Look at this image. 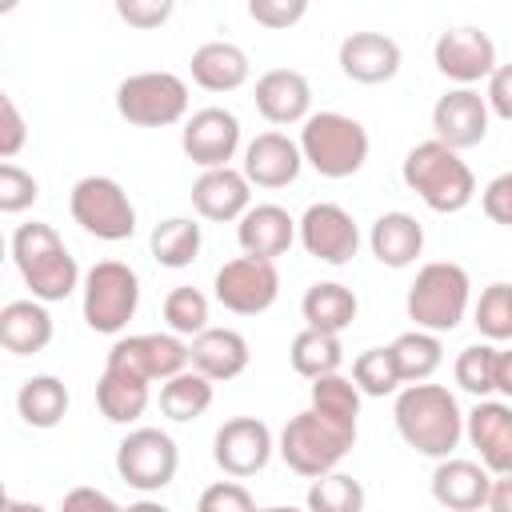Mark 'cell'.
I'll return each mask as SVG.
<instances>
[{
	"instance_id": "6da1fadb",
	"label": "cell",
	"mask_w": 512,
	"mask_h": 512,
	"mask_svg": "<svg viewBox=\"0 0 512 512\" xmlns=\"http://www.w3.org/2000/svg\"><path fill=\"white\" fill-rule=\"evenodd\" d=\"M392 420L400 440L432 460H448L464 436L460 400L444 384H404L392 404Z\"/></svg>"
},
{
	"instance_id": "7a4b0ae2",
	"label": "cell",
	"mask_w": 512,
	"mask_h": 512,
	"mask_svg": "<svg viewBox=\"0 0 512 512\" xmlns=\"http://www.w3.org/2000/svg\"><path fill=\"white\" fill-rule=\"evenodd\" d=\"M12 260H16L20 280L32 288V300H40V304H60L84 284L76 256L68 252L60 232L44 220L20 224L12 232Z\"/></svg>"
},
{
	"instance_id": "3957f363",
	"label": "cell",
	"mask_w": 512,
	"mask_h": 512,
	"mask_svg": "<svg viewBox=\"0 0 512 512\" xmlns=\"http://www.w3.org/2000/svg\"><path fill=\"white\" fill-rule=\"evenodd\" d=\"M400 176H404V188L416 192L440 216L464 212L476 200V176H472V168L460 160V152H452L436 136L424 140V144H416V148H408V156L400 164Z\"/></svg>"
},
{
	"instance_id": "277c9868",
	"label": "cell",
	"mask_w": 512,
	"mask_h": 512,
	"mask_svg": "<svg viewBox=\"0 0 512 512\" xmlns=\"http://www.w3.org/2000/svg\"><path fill=\"white\" fill-rule=\"evenodd\" d=\"M468 300H472V280H468L464 264H456V260H432L408 284L404 308H408V320L420 332L444 336V332L460 328V320L468 312Z\"/></svg>"
},
{
	"instance_id": "5b68a950",
	"label": "cell",
	"mask_w": 512,
	"mask_h": 512,
	"mask_svg": "<svg viewBox=\"0 0 512 512\" xmlns=\"http://www.w3.org/2000/svg\"><path fill=\"white\" fill-rule=\"evenodd\" d=\"M300 152H304V164H312L324 180H348L364 168L368 160V128L356 120V116H344V112H312L304 124H300Z\"/></svg>"
},
{
	"instance_id": "8992f818",
	"label": "cell",
	"mask_w": 512,
	"mask_h": 512,
	"mask_svg": "<svg viewBox=\"0 0 512 512\" xmlns=\"http://www.w3.org/2000/svg\"><path fill=\"white\" fill-rule=\"evenodd\" d=\"M352 444H356V432H352V428H340L336 420L320 416L316 408H304V412H296V416L280 428L276 452H280V460H284L296 476L320 480V476L336 472V464L352 452Z\"/></svg>"
},
{
	"instance_id": "52a82bcc",
	"label": "cell",
	"mask_w": 512,
	"mask_h": 512,
	"mask_svg": "<svg viewBox=\"0 0 512 512\" xmlns=\"http://www.w3.org/2000/svg\"><path fill=\"white\" fill-rule=\"evenodd\" d=\"M84 324L100 336H120L140 308V276L124 260H96L80 284Z\"/></svg>"
},
{
	"instance_id": "ba28073f",
	"label": "cell",
	"mask_w": 512,
	"mask_h": 512,
	"mask_svg": "<svg viewBox=\"0 0 512 512\" xmlns=\"http://www.w3.org/2000/svg\"><path fill=\"white\" fill-rule=\"evenodd\" d=\"M116 112L136 128H172L188 120V84L176 72H132L116 84Z\"/></svg>"
},
{
	"instance_id": "9c48e42d",
	"label": "cell",
	"mask_w": 512,
	"mask_h": 512,
	"mask_svg": "<svg viewBox=\"0 0 512 512\" xmlns=\"http://www.w3.org/2000/svg\"><path fill=\"white\" fill-rule=\"evenodd\" d=\"M68 212L88 236L108 244H120L136 232V208L124 184L112 176H80L68 192Z\"/></svg>"
},
{
	"instance_id": "30bf717a",
	"label": "cell",
	"mask_w": 512,
	"mask_h": 512,
	"mask_svg": "<svg viewBox=\"0 0 512 512\" xmlns=\"http://www.w3.org/2000/svg\"><path fill=\"white\" fill-rule=\"evenodd\" d=\"M176 468H180V448L160 428H132L116 444V472L136 492H160V488H168L176 480Z\"/></svg>"
},
{
	"instance_id": "8fae6325",
	"label": "cell",
	"mask_w": 512,
	"mask_h": 512,
	"mask_svg": "<svg viewBox=\"0 0 512 512\" xmlns=\"http://www.w3.org/2000/svg\"><path fill=\"white\" fill-rule=\"evenodd\" d=\"M212 296L220 308L236 316H260L280 296V272L272 260H256V256L224 260L220 272L212 276Z\"/></svg>"
},
{
	"instance_id": "7c38bea8",
	"label": "cell",
	"mask_w": 512,
	"mask_h": 512,
	"mask_svg": "<svg viewBox=\"0 0 512 512\" xmlns=\"http://www.w3.org/2000/svg\"><path fill=\"white\" fill-rule=\"evenodd\" d=\"M112 368H124L140 380H172L180 376L184 368H192V352H188V340L176 336V332H136V336H120L112 348H108V360Z\"/></svg>"
},
{
	"instance_id": "4fadbf2b",
	"label": "cell",
	"mask_w": 512,
	"mask_h": 512,
	"mask_svg": "<svg viewBox=\"0 0 512 512\" xmlns=\"http://www.w3.org/2000/svg\"><path fill=\"white\" fill-rule=\"evenodd\" d=\"M296 236L312 260L332 264V268L352 264V256L360 252V228H356L352 212L332 200L308 204V212L296 220Z\"/></svg>"
},
{
	"instance_id": "5bb4252c",
	"label": "cell",
	"mask_w": 512,
	"mask_h": 512,
	"mask_svg": "<svg viewBox=\"0 0 512 512\" xmlns=\"http://www.w3.org/2000/svg\"><path fill=\"white\" fill-rule=\"evenodd\" d=\"M272 452H276L272 428L264 420H256V416H232L212 436V460L232 480H244V476L264 472L268 460H272Z\"/></svg>"
},
{
	"instance_id": "9a60e30c",
	"label": "cell",
	"mask_w": 512,
	"mask_h": 512,
	"mask_svg": "<svg viewBox=\"0 0 512 512\" xmlns=\"http://www.w3.org/2000/svg\"><path fill=\"white\" fill-rule=\"evenodd\" d=\"M432 60H436V72L448 76L456 88H472L496 72V44L488 32L460 24V28H448L436 36Z\"/></svg>"
},
{
	"instance_id": "2e32d148",
	"label": "cell",
	"mask_w": 512,
	"mask_h": 512,
	"mask_svg": "<svg viewBox=\"0 0 512 512\" xmlns=\"http://www.w3.org/2000/svg\"><path fill=\"white\" fill-rule=\"evenodd\" d=\"M180 148H184V156H188L192 164H200L204 172L228 168V160H232L236 148H240V120H236V112L216 108V104L192 112V116L184 120V128H180Z\"/></svg>"
},
{
	"instance_id": "e0dca14e",
	"label": "cell",
	"mask_w": 512,
	"mask_h": 512,
	"mask_svg": "<svg viewBox=\"0 0 512 512\" xmlns=\"http://www.w3.org/2000/svg\"><path fill=\"white\" fill-rule=\"evenodd\" d=\"M488 116V100L476 88H448L432 104V132L452 152H464L488 136Z\"/></svg>"
},
{
	"instance_id": "ac0fdd59",
	"label": "cell",
	"mask_w": 512,
	"mask_h": 512,
	"mask_svg": "<svg viewBox=\"0 0 512 512\" xmlns=\"http://www.w3.org/2000/svg\"><path fill=\"white\" fill-rule=\"evenodd\" d=\"M464 436L480 452V464L492 476L512 472V404L508 400H476V408L464 412Z\"/></svg>"
},
{
	"instance_id": "d6986e66",
	"label": "cell",
	"mask_w": 512,
	"mask_h": 512,
	"mask_svg": "<svg viewBox=\"0 0 512 512\" xmlns=\"http://www.w3.org/2000/svg\"><path fill=\"white\" fill-rule=\"evenodd\" d=\"M300 168H304V152L284 132H260L244 144L240 172L256 188H288L300 176Z\"/></svg>"
},
{
	"instance_id": "ffe728a7",
	"label": "cell",
	"mask_w": 512,
	"mask_h": 512,
	"mask_svg": "<svg viewBox=\"0 0 512 512\" xmlns=\"http://www.w3.org/2000/svg\"><path fill=\"white\" fill-rule=\"evenodd\" d=\"M256 112L268 120V124H304L312 116V84L304 72L296 68H268L260 80H256Z\"/></svg>"
},
{
	"instance_id": "44dd1931",
	"label": "cell",
	"mask_w": 512,
	"mask_h": 512,
	"mask_svg": "<svg viewBox=\"0 0 512 512\" xmlns=\"http://www.w3.org/2000/svg\"><path fill=\"white\" fill-rule=\"evenodd\" d=\"M488 492H492V472L476 460H436L432 468V500L448 512H480L488 508Z\"/></svg>"
},
{
	"instance_id": "7402d4cb",
	"label": "cell",
	"mask_w": 512,
	"mask_h": 512,
	"mask_svg": "<svg viewBox=\"0 0 512 512\" xmlns=\"http://www.w3.org/2000/svg\"><path fill=\"white\" fill-rule=\"evenodd\" d=\"M192 208L196 216L212 220V224H228V220H240L248 208H252V184L240 168H212V172H200L196 184H192Z\"/></svg>"
},
{
	"instance_id": "603a6c76",
	"label": "cell",
	"mask_w": 512,
	"mask_h": 512,
	"mask_svg": "<svg viewBox=\"0 0 512 512\" xmlns=\"http://www.w3.org/2000/svg\"><path fill=\"white\" fill-rule=\"evenodd\" d=\"M340 72L356 84H388L400 72V44L384 32H352L340 40Z\"/></svg>"
},
{
	"instance_id": "cb8c5ba5",
	"label": "cell",
	"mask_w": 512,
	"mask_h": 512,
	"mask_svg": "<svg viewBox=\"0 0 512 512\" xmlns=\"http://www.w3.org/2000/svg\"><path fill=\"white\" fill-rule=\"evenodd\" d=\"M236 240H240L244 256L276 264V256H284L292 248V240H296V220L280 204H252L236 220Z\"/></svg>"
},
{
	"instance_id": "d4e9b609",
	"label": "cell",
	"mask_w": 512,
	"mask_h": 512,
	"mask_svg": "<svg viewBox=\"0 0 512 512\" xmlns=\"http://www.w3.org/2000/svg\"><path fill=\"white\" fill-rule=\"evenodd\" d=\"M188 352H192V368L200 376H208L212 384L236 380L252 360L248 340L236 328H204L200 336L188 340Z\"/></svg>"
},
{
	"instance_id": "484cf974",
	"label": "cell",
	"mask_w": 512,
	"mask_h": 512,
	"mask_svg": "<svg viewBox=\"0 0 512 512\" xmlns=\"http://www.w3.org/2000/svg\"><path fill=\"white\" fill-rule=\"evenodd\" d=\"M188 68H192V80L204 92H236V88L248 84V72H252L248 52L240 44H232V40H208V44H200L192 52Z\"/></svg>"
},
{
	"instance_id": "4316f807",
	"label": "cell",
	"mask_w": 512,
	"mask_h": 512,
	"mask_svg": "<svg viewBox=\"0 0 512 512\" xmlns=\"http://www.w3.org/2000/svg\"><path fill=\"white\" fill-rule=\"evenodd\" d=\"M368 248L384 268H412L424 252V224L412 212H384L368 232Z\"/></svg>"
},
{
	"instance_id": "83f0119b",
	"label": "cell",
	"mask_w": 512,
	"mask_h": 512,
	"mask_svg": "<svg viewBox=\"0 0 512 512\" xmlns=\"http://www.w3.org/2000/svg\"><path fill=\"white\" fill-rule=\"evenodd\" d=\"M0 344L12 356H32L52 344V316L40 300H8L0 308Z\"/></svg>"
},
{
	"instance_id": "f1b7e54d",
	"label": "cell",
	"mask_w": 512,
	"mask_h": 512,
	"mask_svg": "<svg viewBox=\"0 0 512 512\" xmlns=\"http://www.w3.org/2000/svg\"><path fill=\"white\" fill-rule=\"evenodd\" d=\"M148 400H152V384H148V380H140V376L124 372V368L104 364V372H100V380H96V408H100L104 420H112V424H132V420L144 416Z\"/></svg>"
},
{
	"instance_id": "f546056e",
	"label": "cell",
	"mask_w": 512,
	"mask_h": 512,
	"mask_svg": "<svg viewBox=\"0 0 512 512\" xmlns=\"http://www.w3.org/2000/svg\"><path fill=\"white\" fill-rule=\"evenodd\" d=\"M300 312H304V328H320V332L340 336V332L356 320L360 300H356V292H352L348 284H340V280H316V284L304 292Z\"/></svg>"
},
{
	"instance_id": "4dcf8cb0",
	"label": "cell",
	"mask_w": 512,
	"mask_h": 512,
	"mask_svg": "<svg viewBox=\"0 0 512 512\" xmlns=\"http://www.w3.org/2000/svg\"><path fill=\"white\" fill-rule=\"evenodd\" d=\"M16 412H20V420L28 428H40V432L56 428L68 416V388H64V380L48 376V372L28 376L20 384V392H16Z\"/></svg>"
},
{
	"instance_id": "1f68e13d",
	"label": "cell",
	"mask_w": 512,
	"mask_h": 512,
	"mask_svg": "<svg viewBox=\"0 0 512 512\" xmlns=\"http://www.w3.org/2000/svg\"><path fill=\"white\" fill-rule=\"evenodd\" d=\"M200 244H204V232H200V224L192 216H168L148 236V252H152V260L160 268H188V264H196Z\"/></svg>"
},
{
	"instance_id": "d6a6232c",
	"label": "cell",
	"mask_w": 512,
	"mask_h": 512,
	"mask_svg": "<svg viewBox=\"0 0 512 512\" xmlns=\"http://www.w3.org/2000/svg\"><path fill=\"white\" fill-rule=\"evenodd\" d=\"M288 360H292V372H296V376H304V380L336 376V372H340V364H344V344H340V336H332V332L304 328V332H296V336H292Z\"/></svg>"
},
{
	"instance_id": "836d02e7",
	"label": "cell",
	"mask_w": 512,
	"mask_h": 512,
	"mask_svg": "<svg viewBox=\"0 0 512 512\" xmlns=\"http://www.w3.org/2000/svg\"><path fill=\"white\" fill-rule=\"evenodd\" d=\"M212 408V380L200 376L196 368H184L180 376L160 384V412L176 424H188Z\"/></svg>"
},
{
	"instance_id": "e575fe53",
	"label": "cell",
	"mask_w": 512,
	"mask_h": 512,
	"mask_svg": "<svg viewBox=\"0 0 512 512\" xmlns=\"http://www.w3.org/2000/svg\"><path fill=\"white\" fill-rule=\"evenodd\" d=\"M388 348H392V356H396V368H400V380H404V384H428V376L444 364V344H440V336L420 332V328L400 332Z\"/></svg>"
},
{
	"instance_id": "d590c367",
	"label": "cell",
	"mask_w": 512,
	"mask_h": 512,
	"mask_svg": "<svg viewBox=\"0 0 512 512\" xmlns=\"http://www.w3.org/2000/svg\"><path fill=\"white\" fill-rule=\"evenodd\" d=\"M320 416L336 420L340 428H352L356 432V420H360V388L348 380V376H320L312 380V404Z\"/></svg>"
},
{
	"instance_id": "8d00e7d4",
	"label": "cell",
	"mask_w": 512,
	"mask_h": 512,
	"mask_svg": "<svg viewBox=\"0 0 512 512\" xmlns=\"http://www.w3.org/2000/svg\"><path fill=\"white\" fill-rule=\"evenodd\" d=\"M364 484L348 472H328L308 484L304 508L308 512H364Z\"/></svg>"
},
{
	"instance_id": "74e56055",
	"label": "cell",
	"mask_w": 512,
	"mask_h": 512,
	"mask_svg": "<svg viewBox=\"0 0 512 512\" xmlns=\"http://www.w3.org/2000/svg\"><path fill=\"white\" fill-rule=\"evenodd\" d=\"M352 384L360 388V396H392L400 392V368H396V356L392 348H364L356 360H352Z\"/></svg>"
},
{
	"instance_id": "f35d334b",
	"label": "cell",
	"mask_w": 512,
	"mask_h": 512,
	"mask_svg": "<svg viewBox=\"0 0 512 512\" xmlns=\"http://www.w3.org/2000/svg\"><path fill=\"white\" fill-rule=\"evenodd\" d=\"M472 324L480 328V336L488 344L496 340H512V284L496 280L480 292L476 308H472Z\"/></svg>"
},
{
	"instance_id": "ab89813d",
	"label": "cell",
	"mask_w": 512,
	"mask_h": 512,
	"mask_svg": "<svg viewBox=\"0 0 512 512\" xmlns=\"http://www.w3.org/2000/svg\"><path fill=\"white\" fill-rule=\"evenodd\" d=\"M496 344H468L460 356H456V364H452V372H456V384L464 388V392H472L476 400H484L488 392H496Z\"/></svg>"
},
{
	"instance_id": "60d3db41",
	"label": "cell",
	"mask_w": 512,
	"mask_h": 512,
	"mask_svg": "<svg viewBox=\"0 0 512 512\" xmlns=\"http://www.w3.org/2000/svg\"><path fill=\"white\" fill-rule=\"evenodd\" d=\"M164 320L176 336H200L208 328V296L192 284H180L164 296Z\"/></svg>"
},
{
	"instance_id": "b9f144b4",
	"label": "cell",
	"mask_w": 512,
	"mask_h": 512,
	"mask_svg": "<svg viewBox=\"0 0 512 512\" xmlns=\"http://www.w3.org/2000/svg\"><path fill=\"white\" fill-rule=\"evenodd\" d=\"M40 196V184L32 172H24L20 164H0V212L4 216H20L24 208H32Z\"/></svg>"
},
{
	"instance_id": "7bdbcfd3",
	"label": "cell",
	"mask_w": 512,
	"mask_h": 512,
	"mask_svg": "<svg viewBox=\"0 0 512 512\" xmlns=\"http://www.w3.org/2000/svg\"><path fill=\"white\" fill-rule=\"evenodd\" d=\"M196 512H260V508L240 480H216L200 492Z\"/></svg>"
},
{
	"instance_id": "ee69618b",
	"label": "cell",
	"mask_w": 512,
	"mask_h": 512,
	"mask_svg": "<svg viewBox=\"0 0 512 512\" xmlns=\"http://www.w3.org/2000/svg\"><path fill=\"white\" fill-rule=\"evenodd\" d=\"M248 16L272 32H284L308 16V0H248Z\"/></svg>"
},
{
	"instance_id": "f6af8a7d",
	"label": "cell",
	"mask_w": 512,
	"mask_h": 512,
	"mask_svg": "<svg viewBox=\"0 0 512 512\" xmlns=\"http://www.w3.org/2000/svg\"><path fill=\"white\" fill-rule=\"evenodd\" d=\"M116 16L128 28L152 32V28H160L172 16V0H116Z\"/></svg>"
},
{
	"instance_id": "bcb514c9",
	"label": "cell",
	"mask_w": 512,
	"mask_h": 512,
	"mask_svg": "<svg viewBox=\"0 0 512 512\" xmlns=\"http://www.w3.org/2000/svg\"><path fill=\"white\" fill-rule=\"evenodd\" d=\"M24 144H28V124L16 108V100L8 92H0V156H4V164H12V156Z\"/></svg>"
},
{
	"instance_id": "7dc6e473",
	"label": "cell",
	"mask_w": 512,
	"mask_h": 512,
	"mask_svg": "<svg viewBox=\"0 0 512 512\" xmlns=\"http://www.w3.org/2000/svg\"><path fill=\"white\" fill-rule=\"evenodd\" d=\"M480 208H484V216H488L492 224L512 228V172H500L496 180L484 184V192H480Z\"/></svg>"
},
{
	"instance_id": "c3c4849f",
	"label": "cell",
	"mask_w": 512,
	"mask_h": 512,
	"mask_svg": "<svg viewBox=\"0 0 512 512\" xmlns=\"http://www.w3.org/2000/svg\"><path fill=\"white\" fill-rule=\"evenodd\" d=\"M60 512H124V508H120L108 492L88 488V484H76V488H68V492H64Z\"/></svg>"
},
{
	"instance_id": "681fc988",
	"label": "cell",
	"mask_w": 512,
	"mask_h": 512,
	"mask_svg": "<svg viewBox=\"0 0 512 512\" xmlns=\"http://www.w3.org/2000/svg\"><path fill=\"white\" fill-rule=\"evenodd\" d=\"M484 100H488V112L492 116L512 120V64H496V72L488 76Z\"/></svg>"
},
{
	"instance_id": "f907efd6",
	"label": "cell",
	"mask_w": 512,
	"mask_h": 512,
	"mask_svg": "<svg viewBox=\"0 0 512 512\" xmlns=\"http://www.w3.org/2000/svg\"><path fill=\"white\" fill-rule=\"evenodd\" d=\"M488 512H512V472H508V476H492Z\"/></svg>"
},
{
	"instance_id": "816d5d0a",
	"label": "cell",
	"mask_w": 512,
	"mask_h": 512,
	"mask_svg": "<svg viewBox=\"0 0 512 512\" xmlns=\"http://www.w3.org/2000/svg\"><path fill=\"white\" fill-rule=\"evenodd\" d=\"M496 392L512 400V348L496 352Z\"/></svg>"
},
{
	"instance_id": "f5cc1de1",
	"label": "cell",
	"mask_w": 512,
	"mask_h": 512,
	"mask_svg": "<svg viewBox=\"0 0 512 512\" xmlns=\"http://www.w3.org/2000/svg\"><path fill=\"white\" fill-rule=\"evenodd\" d=\"M0 512H48V508H44V504H36V500H16V496H8Z\"/></svg>"
},
{
	"instance_id": "db71d44e",
	"label": "cell",
	"mask_w": 512,
	"mask_h": 512,
	"mask_svg": "<svg viewBox=\"0 0 512 512\" xmlns=\"http://www.w3.org/2000/svg\"><path fill=\"white\" fill-rule=\"evenodd\" d=\"M124 512H172V508H164L160 500H136V504H128Z\"/></svg>"
},
{
	"instance_id": "11a10c76",
	"label": "cell",
	"mask_w": 512,
	"mask_h": 512,
	"mask_svg": "<svg viewBox=\"0 0 512 512\" xmlns=\"http://www.w3.org/2000/svg\"><path fill=\"white\" fill-rule=\"evenodd\" d=\"M260 512H308V508H292V504H272V508H260Z\"/></svg>"
}]
</instances>
